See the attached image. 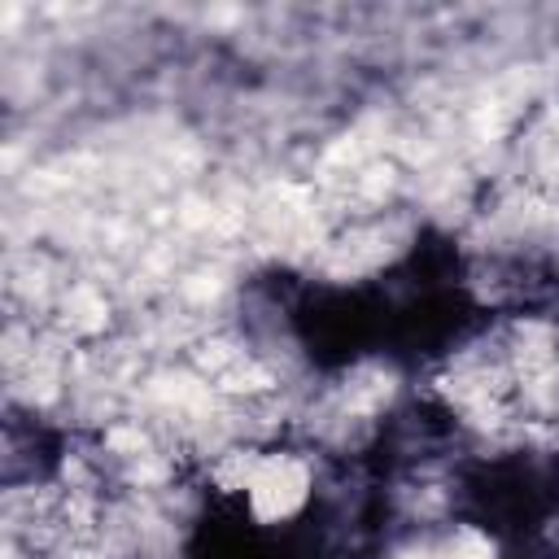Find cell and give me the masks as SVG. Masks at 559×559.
I'll return each mask as SVG.
<instances>
[{
    "label": "cell",
    "mask_w": 559,
    "mask_h": 559,
    "mask_svg": "<svg viewBox=\"0 0 559 559\" xmlns=\"http://www.w3.org/2000/svg\"><path fill=\"white\" fill-rule=\"evenodd\" d=\"M454 528L493 550L524 542L559 520V441L511 432L489 450H467L441 480Z\"/></svg>",
    "instance_id": "1"
},
{
    "label": "cell",
    "mask_w": 559,
    "mask_h": 559,
    "mask_svg": "<svg viewBox=\"0 0 559 559\" xmlns=\"http://www.w3.org/2000/svg\"><path fill=\"white\" fill-rule=\"evenodd\" d=\"M70 463V437L35 406H9L4 415V485L9 493H44Z\"/></svg>",
    "instance_id": "2"
}]
</instances>
